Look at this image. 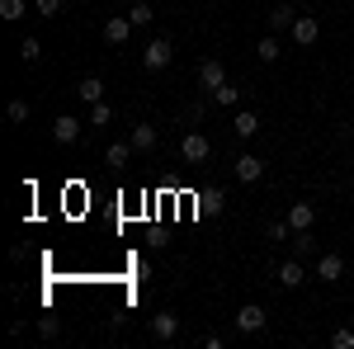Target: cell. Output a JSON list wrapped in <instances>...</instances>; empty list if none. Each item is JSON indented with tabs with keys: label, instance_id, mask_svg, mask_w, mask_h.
I'll list each match as a JSON object with an SVG mask.
<instances>
[{
	"label": "cell",
	"instance_id": "17",
	"mask_svg": "<svg viewBox=\"0 0 354 349\" xmlns=\"http://www.w3.org/2000/svg\"><path fill=\"white\" fill-rule=\"evenodd\" d=\"M128 156H133V142H109V151H104V161H109L113 170H123Z\"/></svg>",
	"mask_w": 354,
	"mask_h": 349
},
{
	"label": "cell",
	"instance_id": "23",
	"mask_svg": "<svg viewBox=\"0 0 354 349\" xmlns=\"http://www.w3.org/2000/svg\"><path fill=\"white\" fill-rule=\"evenodd\" d=\"M293 255H317V236L312 232H293Z\"/></svg>",
	"mask_w": 354,
	"mask_h": 349
},
{
	"label": "cell",
	"instance_id": "4",
	"mask_svg": "<svg viewBox=\"0 0 354 349\" xmlns=\"http://www.w3.org/2000/svg\"><path fill=\"white\" fill-rule=\"evenodd\" d=\"M232 175H236V180H241V185H255V180H260V175H265V161H260V156H255V151H241V156H236V161H232Z\"/></svg>",
	"mask_w": 354,
	"mask_h": 349
},
{
	"label": "cell",
	"instance_id": "21",
	"mask_svg": "<svg viewBox=\"0 0 354 349\" xmlns=\"http://www.w3.org/2000/svg\"><path fill=\"white\" fill-rule=\"evenodd\" d=\"M128 19H133V28H147V24H151V19H156V10H151L147 0H137L133 10H128Z\"/></svg>",
	"mask_w": 354,
	"mask_h": 349
},
{
	"label": "cell",
	"instance_id": "16",
	"mask_svg": "<svg viewBox=\"0 0 354 349\" xmlns=\"http://www.w3.org/2000/svg\"><path fill=\"white\" fill-rule=\"evenodd\" d=\"M76 95H81L85 104H100V100H104V81H100V76H85V81L76 85Z\"/></svg>",
	"mask_w": 354,
	"mask_h": 349
},
{
	"label": "cell",
	"instance_id": "24",
	"mask_svg": "<svg viewBox=\"0 0 354 349\" xmlns=\"http://www.w3.org/2000/svg\"><path fill=\"white\" fill-rule=\"evenodd\" d=\"M28 113H33L28 100H10V109H5V118H10V123H28Z\"/></svg>",
	"mask_w": 354,
	"mask_h": 349
},
{
	"label": "cell",
	"instance_id": "10",
	"mask_svg": "<svg viewBox=\"0 0 354 349\" xmlns=\"http://www.w3.org/2000/svg\"><path fill=\"white\" fill-rule=\"evenodd\" d=\"M322 38V24H317V15H298V24H293V43L298 48H312Z\"/></svg>",
	"mask_w": 354,
	"mask_h": 349
},
{
	"label": "cell",
	"instance_id": "22",
	"mask_svg": "<svg viewBox=\"0 0 354 349\" xmlns=\"http://www.w3.org/2000/svg\"><path fill=\"white\" fill-rule=\"evenodd\" d=\"M113 123V109L100 100V104H90V128H109Z\"/></svg>",
	"mask_w": 354,
	"mask_h": 349
},
{
	"label": "cell",
	"instance_id": "2",
	"mask_svg": "<svg viewBox=\"0 0 354 349\" xmlns=\"http://www.w3.org/2000/svg\"><path fill=\"white\" fill-rule=\"evenodd\" d=\"M170 62H175V43H170V38H151V43L142 48V66H147V71H165Z\"/></svg>",
	"mask_w": 354,
	"mask_h": 349
},
{
	"label": "cell",
	"instance_id": "26",
	"mask_svg": "<svg viewBox=\"0 0 354 349\" xmlns=\"http://www.w3.org/2000/svg\"><path fill=\"white\" fill-rule=\"evenodd\" d=\"M19 57H24L28 66H33V62L43 57V43H38V38H24V43H19Z\"/></svg>",
	"mask_w": 354,
	"mask_h": 349
},
{
	"label": "cell",
	"instance_id": "18",
	"mask_svg": "<svg viewBox=\"0 0 354 349\" xmlns=\"http://www.w3.org/2000/svg\"><path fill=\"white\" fill-rule=\"evenodd\" d=\"M24 10H28V0H0V19H5V24H19Z\"/></svg>",
	"mask_w": 354,
	"mask_h": 349
},
{
	"label": "cell",
	"instance_id": "11",
	"mask_svg": "<svg viewBox=\"0 0 354 349\" xmlns=\"http://www.w3.org/2000/svg\"><path fill=\"white\" fill-rule=\"evenodd\" d=\"M81 118H71V113H62V118H57L53 123V142H62V147H71V142H76V137H81Z\"/></svg>",
	"mask_w": 354,
	"mask_h": 349
},
{
	"label": "cell",
	"instance_id": "5",
	"mask_svg": "<svg viewBox=\"0 0 354 349\" xmlns=\"http://www.w3.org/2000/svg\"><path fill=\"white\" fill-rule=\"evenodd\" d=\"M198 85H203L208 95H213L218 85H227V66H222L218 57H203V62H198Z\"/></svg>",
	"mask_w": 354,
	"mask_h": 349
},
{
	"label": "cell",
	"instance_id": "1",
	"mask_svg": "<svg viewBox=\"0 0 354 349\" xmlns=\"http://www.w3.org/2000/svg\"><path fill=\"white\" fill-rule=\"evenodd\" d=\"M208 156H213L208 133H185V137H180V161H185V165H203Z\"/></svg>",
	"mask_w": 354,
	"mask_h": 349
},
{
	"label": "cell",
	"instance_id": "9",
	"mask_svg": "<svg viewBox=\"0 0 354 349\" xmlns=\"http://www.w3.org/2000/svg\"><path fill=\"white\" fill-rule=\"evenodd\" d=\"M283 222H288L293 232H312V227H317V203H293Z\"/></svg>",
	"mask_w": 354,
	"mask_h": 349
},
{
	"label": "cell",
	"instance_id": "13",
	"mask_svg": "<svg viewBox=\"0 0 354 349\" xmlns=\"http://www.w3.org/2000/svg\"><path fill=\"white\" fill-rule=\"evenodd\" d=\"M232 133H236V142H250V137L260 133V118H255V109H241V113L232 118Z\"/></svg>",
	"mask_w": 354,
	"mask_h": 349
},
{
	"label": "cell",
	"instance_id": "19",
	"mask_svg": "<svg viewBox=\"0 0 354 349\" xmlns=\"http://www.w3.org/2000/svg\"><path fill=\"white\" fill-rule=\"evenodd\" d=\"M255 57H260V62H279V57H283V48H279V38H260V43H255Z\"/></svg>",
	"mask_w": 354,
	"mask_h": 349
},
{
	"label": "cell",
	"instance_id": "6",
	"mask_svg": "<svg viewBox=\"0 0 354 349\" xmlns=\"http://www.w3.org/2000/svg\"><path fill=\"white\" fill-rule=\"evenodd\" d=\"M317 279H322V283H340V279H345V260H340L335 250H322V255H317Z\"/></svg>",
	"mask_w": 354,
	"mask_h": 349
},
{
	"label": "cell",
	"instance_id": "15",
	"mask_svg": "<svg viewBox=\"0 0 354 349\" xmlns=\"http://www.w3.org/2000/svg\"><path fill=\"white\" fill-rule=\"evenodd\" d=\"M128 142H133V151H151V147H156V128H151V123H133Z\"/></svg>",
	"mask_w": 354,
	"mask_h": 349
},
{
	"label": "cell",
	"instance_id": "29",
	"mask_svg": "<svg viewBox=\"0 0 354 349\" xmlns=\"http://www.w3.org/2000/svg\"><path fill=\"white\" fill-rule=\"evenodd\" d=\"M33 10H38V15H43V19H53L57 10H62V0H33Z\"/></svg>",
	"mask_w": 354,
	"mask_h": 349
},
{
	"label": "cell",
	"instance_id": "8",
	"mask_svg": "<svg viewBox=\"0 0 354 349\" xmlns=\"http://www.w3.org/2000/svg\"><path fill=\"white\" fill-rule=\"evenodd\" d=\"M128 33H133V19H128V15L104 19V43H109V48H123V43H128Z\"/></svg>",
	"mask_w": 354,
	"mask_h": 349
},
{
	"label": "cell",
	"instance_id": "25",
	"mask_svg": "<svg viewBox=\"0 0 354 349\" xmlns=\"http://www.w3.org/2000/svg\"><path fill=\"white\" fill-rule=\"evenodd\" d=\"M222 208H227V194L222 189H208L203 194V213H222Z\"/></svg>",
	"mask_w": 354,
	"mask_h": 349
},
{
	"label": "cell",
	"instance_id": "30",
	"mask_svg": "<svg viewBox=\"0 0 354 349\" xmlns=\"http://www.w3.org/2000/svg\"><path fill=\"white\" fill-rule=\"evenodd\" d=\"M350 170H354V156H350Z\"/></svg>",
	"mask_w": 354,
	"mask_h": 349
},
{
	"label": "cell",
	"instance_id": "14",
	"mask_svg": "<svg viewBox=\"0 0 354 349\" xmlns=\"http://www.w3.org/2000/svg\"><path fill=\"white\" fill-rule=\"evenodd\" d=\"M279 283H283V288H302V283H307V269H302L298 260H283V265H279Z\"/></svg>",
	"mask_w": 354,
	"mask_h": 349
},
{
	"label": "cell",
	"instance_id": "20",
	"mask_svg": "<svg viewBox=\"0 0 354 349\" xmlns=\"http://www.w3.org/2000/svg\"><path fill=\"white\" fill-rule=\"evenodd\" d=\"M208 100H213V104H222V109H232V104H236V100H241V90H236V85L227 81V85H218V90H213Z\"/></svg>",
	"mask_w": 354,
	"mask_h": 349
},
{
	"label": "cell",
	"instance_id": "7",
	"mask_svg": "<svg viewBox=\"0 0 354 349\" xmlns=\"http://www.w3.org/2000/svg\"><path fill=\"white\" fill-rule=\"evenodd\" d=\"M151 335H156L161 345L180 340V317H175V312H156V317H151Z\"/></svg>",
	"mask_w": 354,
	"mask_h": 349
},
{
	"label": "cell",
	"instance_id": "27",
	"mask_svg": "<svg viewBox=\"0 0 354 349\" xmlns=\"http://www.w3.org/2000/svg\"><path fill=\"white\" fill-rule=\"evenodd\" d=\"M38 335H43V340H57V335H62V321H57V317H38Z\"/></svg>",
	"mask_w": 354,
	"mask_h": 349
},
{
	"label": "cell",
	"instance_id": "12",
	"mask_svg": "<svg viewBox=\"0 0 354 349\" xmlns=\"http://www.w3.org/2000/svg\"><path fill=\"white\" fill-rule=\"evenodd\" d=\"M265 19H270L274 33H293V24H298V10H293V5H274Z\"/></svg>",
	"mask_w": 354,
	"mask_h": 349
},
{
	"label": "cell",
	"instance_id": "3",
	"mask_svg": "<svg viewBox=\"0 0 354 349\" xmlns=\"http://www.w3.org/2000/svg\"><path fill=\"white\" fill-rule=\"evenodd\" d=\"M265 321H270V317H265V307H260V302H245L232 326H236L241 335H260V330H265Z\"/></svg>",
	"mask_w": 354,
	"mask_h": 349
},
{
	"label": "cell",
	"instance_id": "28",
	"mask_svg": "<svg viewBox=\"0 0 354 349\" xmlns=\"http://www.w3.org/2000/svg\"><path fill=\"white\" fill-rule=\"evenodd\" d=\"M330 345L335 349H354V330H330Z\"/></svg>",
	"mask_w": 354,
	"mask_h": 349
}]
</instances>
